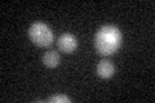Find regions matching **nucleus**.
Returning <instances> with one entry per match:
<instances>
[{"instance_id": "423d86ee", "label": "nucleus", "mask_w": 155, "mask_h": 103, "mask_svg": "<svg viewBox=\"0 0 155 103\" xmlns=\"http://www.w3.org/2000/svg\"><path fill=\"white\" fill-rule=\"evenodd\" d=\"M48 102H51V103H56V102H58V103H69V102H71V99L67 95H53V97H51L49 99H48Z\"/></svg>"}, {"instance_id": "39448f33", "label": "nucleus", "mask_w": 155, "mask_h": 103, "mask_svg": "<svg viewBox=\"0 0 155 103\" xmlns=\"http://www.w3.org/2000/svg\"><path fill=\"white\" fill-rule=\"evenodd\" d=\"M43 63L47 66V67H57L60 65V56H58V53L54 52V50H49L47 52L44 56H43Z\"/></svg>"}, {"instance_id": "7ed1b4c3", "label": "nucleus", "mask_w": 155, "mask_h": 103, "mask_svg": "<svg viewBox=\"0 0 155 103\" xmlns=\"http://www.w3.org/2000/svg\"><path fill=\"white\" fill-rule=\"evenodd\" d=\"M78 43L76 39L71 35V34H64L61 35L60 39H58V48H60L61 52L66 53V54H70L76 49Z\"/></svg>"}, {"instance_id": "20e7f679", "label": "nucleus", "mask_w": 155, "mask_h": 103, "mask_svg": "<svg viewBox=\"0 0 155 103\" xmlns=\"http://www.w3.org/2000/svg\"><path fill=\"white\" fill-rule=\"evenodd\" d=\"M97 73L104 77V79H109L114 75V65L109 61H101L98 63V66H97Z\"/></svg>"}, {"instance_id": "f03ea898", "label": "nucleus", "mask_w": 155, "mask_h": 103, "mask_svg": "<svg viewBox=\"0 0 155 103\" xmlns=\"http://www.w3.org/2000/svg\"><path fill=\"white\" fill-rule=\"evenodd\" d=\"M28 36L38 47H49L53 43V32L47 24L41 22H35L31 24L28 30Z\"/></svg>"}, {"instance_id": "f257e3e1", "label": "nucleus", "mask_w": 155, "mask_h": 103, "mask_svg": "<svg viewBox=\"0 0 155 103\" xmlns=\"http://www.w3.org/2000/svg\"><path fill=\"white\" fill-rule=\"evenodd\" d=\"M122 43V34L115 26H104L96 34L94 47L102 56H110L115 53Z\"/></svg>"}]
</instances>
